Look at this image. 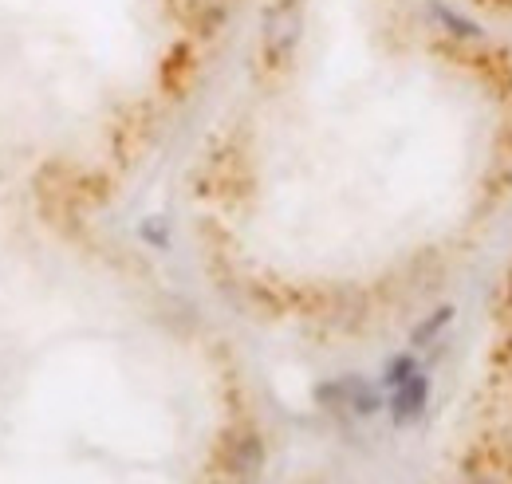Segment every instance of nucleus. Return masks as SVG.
<instances>
[{"label": "nucleus", "instance_id": "1", "mask_svg": "<svg viewBox=\"0 0 512 484\" xmlns=\"http://www.w3.org/2000/svg\"><path fill=\"white\" fill-rule=\"evenodd\" d=\"M225 469L233 477H256L264 469V441L256 433H237L225 445Z\"/></svg>", "mask_w": 512, "mask_h": 484}, {"label": "nucleus", "instance_id": "5", "mask_svg": "<svg viewBox=\"0 0 512 484\" xmlns=\"http://www.w3.org/2000/svg\"><path fill=\"white\" fill-rule=\"evenodd\" d=\"M410 374H414V363H410V359H394L390 370H386V382H390V386H402Z\"/></svg>", "mask_w": 512, "mask_h": 484}, {"label": "nucleus", "instance_id": "4", "mask_svg": "<svg viewBox=\"0 0 512 484\" xmlns=\"http://www.w3.org/2000/svg\"><path fill=\"white\" fill-rule=\"evenodd\" d=\"M449 315H453L449 307H438V311H434V315H430V319H426V323L414 331V343H426V339H434V335H438V331H442V327L449 323Z\"/></svg>", "mask_w": 512, "mask_h": 484}, {"label": "nucleus", "instance_id": "6", "mask_svg": "<svg viewBox=\"0 0 512 484\" xmlns=\"http://www.w3.org/2000/svg\"><path fill=\"white\" fill-rule=\"evenodd\" d=\"M473 484H497V481H493V477H485V481H473Z\"/></svg>", "mask_w": 512, "mask_h": 484}, {"label": "nucleus", "instance_id": "3", "mask_svg": "<svg viewBox=\"0 0 512 484\" xmlns=\"http://www.w3.org/2000/svg\"><path fill=\"white\" fill-rule=\"evenodd\" d=\"M465 8H473L477 16H485L489 24H512V0H461Z\"/></svg>", "mask_w": 512, "mask_h": 484}, {"label": "nucleus", "instance_id": "2", "mask_svg": "<svg viewBox=\"0 0 512 484\" xmlns=\"http://www.w3.org/2000/svg\"><path fill=\"white\" fill-rule=\"evenodd\" d=\"M426 394H430V386H426V378L422 374H410L402 386H398V394H394V422H414L422 410H426Z\"/></svg>", "mask_w": 512, "mask_h": 484}]
</instances>
